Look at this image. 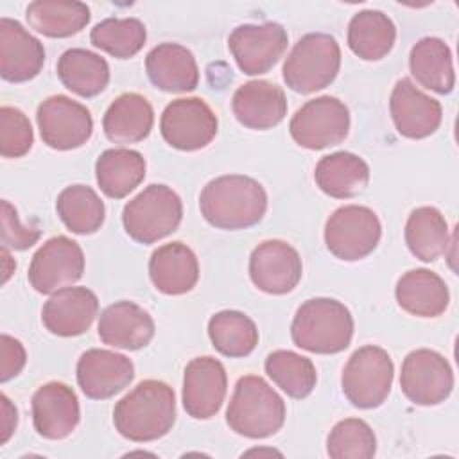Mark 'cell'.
Listing matches in <instances>:
<instances>
[{"label":"cell","instance_id":"6da1fadb","mask_svg":"<svg viewBox=\"0 0 459 459\" xmlns=\"http://www.w3.org/2000/svg\"><path fill=\"white\" fill-rule=\"evenodd\" d=\"M203 217L219 230H244L258 224L267 210L264 186L242 174L219 176L199 195Z\"/></svg>","mask_w":459,"mask_h":459},{"label":"cell","instance_id":"7a4b0ae2","mask_svg":"<svg viewBox=\"0 0 459 459\" xmlns=\"http://www.w3.org/2000/svg\"><path fill=\"white\" fill-rule=\"evenodd\" d=\"M176 421V396L161 380H143L113 409L118 434L134 443H147L169 434Z\"/></svg>","mask_w":459,"mask_h":459},{"label":"cell","instance_id":"3957f363","mask_svg":"<svg viewBox=\"0 0 459 459\" xmlns=\"http://www.w3.org/2000/svg\"><path fill=\"white\" fill-rule=\"evenodd\" d=\"M290 335L298 348L310 353H339L351 342L353 317L348 307L337 299L312 298L298 308Z\"/></svg>","mask_w":459,"mask_h":459},{"label":"cell","instance_id":"277c9868","mask_svg":"<svg viewBox=\"0 0 459 459\" xmlns=\"http://www.w3.org/2000/svg\"><path fill=\"white\" fill-rule=\"evenodd\" d=\"M226 423L240 436L251 439L269 437L285 423V402L262 377H242L235 384Z\"/></svg>","mask_w":459,"mask_h":459},{"label":"cell","instance_id":"5b68a950","mask_svg":"<svg viewBox=\"0 0 459 459\" xmlns=\"http://www.w3.org/2000/svg\"><path fill=\"white\" fill-rule=\"evenodd\" d=\"M341 68V48L325 32L305 34L283 63V81L296 93H314L326 88Z\"/></svg>","mask_w":459,"mask_h":459},{"label":"cell","instance_id":"8992f818","mask_svg":"<svg viewBox=\"0 0 459 459\" xmlns=\"http://www.w3.org/2000/svg\"><path fill=\"white\" fill-rule=\"evenodd\" d=\"M183 219L179 195L167 185H149L122 212L126 233L140 244H154L174 233Z\"/></svg>","mask_w":459,"mask_h":459},{"label":"cell","instance_id":"52a82bcc","mask_svg":"<svg viewBox=\"0 0 459 459\" xmlns=\"http://www.w3.org/2000/svg\"><path fill=\"white\" fill-rule=\"evenodd\" d=\"M394 366L389 353L380 346H362L348 359L341 385L344 396L359 409H375L382 405L393 385Z\"/></svg>","mask_w":459,"mask_h":459},{"label":"cell","instance_id":"ba28073f","mask_svg":"<svg viewBox=\"0 0 459 459\" xmlns=\"http://www.w3.org/2000/svg\"><path fill=\"white\" fill-rule=\"evenodd\" d=\"M382 226L377 213L360 204L337 208L326 221L325 244L328 251L344 262H355L378 246Z\"/></svg>","mask_w":459,"mask_h":459},{"label":"cell","instance_id":"9c48e42d","mask_svg":"<svg viewBox=\"0 0 459 459\" xmlns=\"http://www.w3.org/2000/svg\"><path fill=\"white\" fill-rule=\"evenodd\" d=\"M290 136L299 147L319 151L341 143L350 131V111L335 97L323 95L307 100L290 118Z\"/></svg>","mask_w":459,"mask_h":459},{"label":"cell","instance_id":"30bf717a","mask_svg":"<svg viewBox=\"0 0 459 459\" xmlns=\"http://www.w3.org/2000/svg\"><path fill=\"white\" fill-rule=\"evenodd\" d=\"M84 253L81 246L57 235L48 238L34 253L29 265V283L41 294H54L82 278Z\"/></svg>","mask_w":459,"mask_h":459},{"label":"cell","instance_id":"8fae6325","mask_svg":"<svg viewBox=\"0 0 459 459\" xmlns=\"http://www.w3.org/2000/svg\"><path fill=\"white\" fill-rule=\"evenodd\" d=\"M38 127L43 143L57 151L84 145L93 133V118L86 106L66 97L52 95L38 106Z\"/></svg>","mask_w":459,"mask_h":459},{"label":"cell","instance_id":"7c38bea8","mask_svg":"<svg viewBox=\"0 0 459 459\" xmlns=\"http://www.w3.org/2000/svg\"><path fill=\"white\" fill-rule=\"evenodd\" d=\"M217 117L199 97L176 99L161 113L160 131L163 140L179 151L206 147L217 134Z\"/></svg>","mask_w":459,"mask_h":459},{"label":"cell","instance_id":"4fadbf2b","mask_svg":"<svg viewBox=\"0 0 459 459\" xmlns=\"http://www.w3.org/2000/svg\"><path fill=\"white\" fill-rule=\"evenodd\" d=\"M400 387L416 405H437L454 389V373L448 360L429 348L411 351L402 362Z\"/></svg>","mask_w":459,"mask_h":459},{"label":"cell","instance_id":"5bb4252c","mask_svg":"<svg viewBox=\"0 0 459 459\" xmlns=\"http://www.w3.org/2000/svg\"><path fill=\"white\" fill-rule=\"evenodd\" d=\"M287 30L274 22L246 23L233 29L228 47L238 68L247 75L269 72L287 48Z\"/></svg>","mask_w":459,"mask_h":459},{"label":"cell","instance_id":"9a60e30c","mask_svg":"<svg viewBox=\"0 0 459 459\" xmlns=\"http://www.w3.org/2000/svg\"><path fill=\"white\" fill-rule=\"evenodd\" d=\"M303 274L299 253L283 240H264L249 256L251 281L267 294H287L294 290Z\"/></svg>","mask_w":459,"mask_h":459},{"label":"cell","instance_id":"2e32d148","mask_svg":"<svg viewBox=\"0 0 459 459\" xmlns=\"http://www.w3.org/2000/svg\"><path fill=\"white\" fill-rule=\"evenodd\" d=\"M228 389L226 369L213 357L192 359L183 375V407L195 420H208L222 407Z\"/></svg>","mask_w":459,"mask_h":459},{"label":"cell","instance_id":"e0dca14e","mask_svg":"<svg viewBox=\"0 0 459 459\" xmlns=\"http://www.w3.org/2000/svg\"><path fill=\"white\" fill-rule=\"evenodd\" d=\"M134 378L129 357L109 350H86L77 362V384L91 400H106L126 389Z\"/></svg>","mask_w":459,"mask_h":459},{"label":"cell","instance_id":"ac0fdd59","mask_svg":"<svg viewBox=\"0 0 459 459\" xmlns=\"http://www.w3.org/2000/svg\"><path fill=\"white\" fill-rule=\"evenodd\" d=\"M389 111L396 131L412 140L427 138L441 124V104L418 90L411 79H400L389 99Z\"/></svg>","mask_w":459,"mask_h":459},{"label":"cell","instance_id":"d6986e66","mask_svg":"<svg viewBox=\"0 0 459 459\" xmlns=\"http://www.w3.org/2000/svg\"><path fill=\"white\" fill-rule=\"evenodd\" d=\"M30 407L34 429L47 439L68 437L81 420L77 394L63 382L39 385L32 394Z\"/></svg>","mask_w":459,"mask_h":459},{"label":"cell","instance_id":"ffe728a7","mask_svg":"<svg viewBox=\"0 0 459 459\" xmlns=\"http://www.w3.org/2000/svg\"><path fill=\"white\" fill-rule=\"evenodd\" d=\"M99 312V299L86 287H65L54 292L43 305L41 321L45 328L59 337L84 333Z\"/></svg>","mask_w":459,"mask_h":459},{"label":"cell","instance_id":"44dd1931","mask_svg":"<svg viewBox=\"0 0 459 459\" xmlns=\"http://www.w3.org/2000/svg\"><path fill=\"white\" fill-rule=\"evenodd\" d=\"M45 63V48L38 38L11 18L0 20V74L9 82L34 79Z\"/></svg>","mask_w":459,"mask_h":459},{"label":"cell","instance_id":"7402d4cb","mask_svg":"<svg viewBox=\"0 0 459 459\" xmlns=\"http://www.w3.org/2000/svg\"><path fill=\"white\" fill-rule=\"evenodd\" d=\"M231 109L244 127L264 131L285 118L287 99L283 90L269 81H249L233 93Z\"/></svg>","mask_w":459,"mask_h":459},{"label":"cell","instance_id":"603a6c76","mask_svg":"<svg viewBox=\"0 0 459 459\" xmlns=\"http://www.w3.org/2000/svg\"><path fill=\"white\" fill-rule=\"evenodd\" d=\"M97 332L100 341L108 346L140 350L154 337V321L140 305L133 301H117L100 314Z\"/></svg>","mask_w":459,"mask_h":459},{"label":"cell","instance_id":"cb8c5ba5","mask_svg":"<svg viewBox=\"0 0 459 459\" xmlns=\"http://www.w3.org/2000/svg\"><path fill=\"white\" fill-rule=\"evenodd\" d=\"M149 276L154 289L167 296L186 294L199 280L197 256L183 242L160 246L151 255Z\"/></svg>","mask_w":459,"mask_h":459},{"label":"cell","instance_id":"d4e9b609","mask_svg":"<svg viewBox=\"0 0 459 459\" xmlns=\"http://www.w3.org/2000/svg\"><path fill=\"white\" fill-rule=\"evenodd\" d=\"M149 81L169 93H185L195 90L199 68L194 54L178 43H160L145 57Z\"/></svg>","mask_w":459,"mask_h":459},{"label":"cell","instance_id":"484cf974","mask_svg":"<svg viewBox=\"0 0 459 459\" xmlns=\"http://www.w3.org/2000/svg\"><path fill=\"white\" fill-rule=\"evenodd\" d=\"M394 296L398 305L416 317H437L450 303L445 280L430 269H412L402 274Z\"/></svg>","mask_w":459,"mask_h":459},{"label":"cell","instance_id":"4316f807","mask_svg":"<svg viewBox=\"0 0 459 459\" xmlns=\"http://www.w3.org/2000/svg\"><path fill=\"white\" fill-rule=\"evenodd\" d=\"M154 122L151 102L140 93L118 95L104 113L102 129L113 143H136L149 136Z\"/></svg>","mask_w":459,"mask_h":459},{"label":"cell","instance_id":"83f0119b","mask_svg":"<svg viewBox=\"0 0 459 459\" xmlns=\"http://www.w3.org/2000/svg\"><path fill=\"white\" fill-rule=\"evenodd\" d=\"M316 185L330 197L348 199L360 194L369 181L368 163L346 151L323 156L314 170Z\"/></svg>","mask_w":459,"mask_h":459},{"label":"cell","instance_id":"f1b7e54d","mask_svg":"<svg viewBox=\"0 0 459 459\" xmlns=\"http://www.w3.org/2000/svg\"><path fill=\"white\" fill-rule=\"evenodd\" d=\"M409 68L418 84L439 95H446L455 86L452 52L439 38H421L409 54Z\"/></svg>","mask_w":459,"mask_h":459},{"label":"cell","instance_id":"f546056e","mask_svg":"<svg viewBox=\"0 0 459 459\" xmlns=\"http://www.w3.org/2000/svg\"><path fill=\"white\" fill-rule=\"evenodd\" d=\"M95 178L108 197L122 199L143 181L145 160L133 149H108L95 161Z\"/></svg>","mask_w":459,"mask_h":459},{"label":"cell","instance_id":"4dcf8cb0","mask_svg":"<svg viewBox=\"0 0 459 459\" xmlns=\"http://www.w3.org/2000/svg\"><path fill=\"white\" fill-rule=\"evenodd\" d=\"M29 25L48 38H68L90 23V7L77 0H36L27 7Z\"/></svg>","mask_w":459,"mask_h":459},{"label":"cell","instance_id":"1f68e13d","mask_svg":"<svg viewBox=\"0 0 459 459\" xmlns=\"http://www.w3.org/2000/svg\"><path fill=\"white\" fill-rule=\"evenodd\" d=\"M57 77L65 88L79 97H95L109 82V66L104 57L86 48H70L57 61Z\"/></svg>","mask_w":459,"mask_h":459},{"label":"cell","instance_id":"d6a6232c","mask_svg":"<svg viewBox=\"0 0 459 459\" xmlns=\"http://www.w3.org/2000/svg\"><path fill=\"white\" fill-rule=\"evenodd\" d=\"M396 39L393 20L382 11L366 9L350 20L348 47L364 61H378L385 57Z\"/></svg>","mask_w":459,"mask_h":459},{"label":"cell","instance_id":"836d02e7","mask_svg":"<svg viewBox=\"0 0 459 459\" xmlns=\"http://www.w3.org/2000/svg\"><path fill=\"white\" fill-rule=\"evenodd\" d=\"M405 242L421 262H434L450 246L445 215L434 206H420L411 212L405 224Z\"/></svg>","mask_w":459,"mask_h":459},{"label":"cell","instance_id":"e575fe53","mask_svg":"<svg viewBox=\"0 0 459 459\" xmlns=\"http://www.w3.org/2000/svg\"><path fill=\"white\" fill-rule=\"evenodd\" d=\"M56 210L63 224L77 235H90L104 222V203L91 186L72 185L61 190Z\"/></svg>","mask_w":459,"mask_h":459},{"label":"cell","instance_id":"d590c367","mask_svg":"<svg viewBox=\"0 0 459 459\" xmlns=\"http://www.w3.org/2000/svg\"><path fill=\"white\" fill-rule=\"evenodd\" d=\"M208 335L213 348L226 357H246L258 344L255 321L238 310H222L210 317Z\"/></svg>","mask_w":459,"mask_h":459},{"label":"cell","instance_id":"8d00e7d4","mask_svg":"<svg viewBox=\"0 0 459 459\" xmlns=\"http://www.w3.org/2000/svg\"><path fill=\"white\" fill-rule=\"evenodd\" d=\"M265 373L290 398L308 396L317 382V371L310 359L290 351L276 350L265 359Z\"/></svg>","mask_w":459,"mask_h":459},{"label":"cell","instance_id":"74e56055","mask_svg":"<svg viewBox=\"0 0 459 459\" xmlns=\"http://www.w3.org/2000/svg\"><path fill=\"white\" fill-rule=\"evenodd\" d=\"M145 39L147 30L138 18H106L90 32L93 47L118 59H127L138 54L145 45Z\"/></svg>","mask_w":459,"mask_h":459},{"label":"cell","instance_id":"f35d334b","mask_svg":"<svg viewBox=\"0 0 459 459\" xmlns=\"http://www.w3.org/2000/svg\"><path fill=\"white\" fill-rule=\"evenodd\" d=\"M375 452V432L359 418L341 420L333 425L326 439V454L333 459H371Z\"/></svg>","mask_w":459,"mask_h":459},{"label":"cell","instance_id":"ab89813d","mask_svg":"<svg viewBox=\"0 0 459 459\" xmlns=\"http://www.w3.org/2000/svg\"><path fill=\"white\" fill-rule=\"evenodd\" d=\"M34 143V133L27 115L13 106L0 108V154L22 158Z\"/></svg>","mask_w":459,"mask_h":459},{"label":"cell","instance_id":"60d3db41","mask_svg":"<svg viewBox=\"0 0 459 459\" xmlns=\"http://www.w3.org/2000/svg\"><path fill=\"white\" fill-rule=\"evenodd\" d=\"M0 224H2V247L7 249H29L34 246L41 235L38 228L25 226L20 222L16 208L4 199L2 201V212H0Z\"/></svg>","mask_w":459,"mask_h":459},{"label":"cell","instance_id":"b9f144b4","mask_svg":"<svg viewBox=\"0 0 459 459\" xmlns=\"http://www.w3.org/2000/svg\"><path fill=\"white\" fill-rule=\"evenodd\" d=\"M0 350H2L0 380L7 382V380L14 378L23 369V366L27 362V353H25L23 344L7 333H2V337H0Z\"/></svg>","mask_w":459,"mask_h":459},{"label":"cell","instance_id":"7bdbcfd3","mask_svg":"<svg viewBox=\"0 0 459 459\" xmlns=\"http://www.w3.org/2000/svg\"><path fill=\"white\" fill-rule=\"evenodd\" d=\"M0 405H2V423H0L2 436H0V443L4 445V443H7V439L13 436L14 429H16L18 411H16V407L11 403V400L5 394L0 396Z\"/></svg>","mask_w":459,"mask_h":459},{"label":"cell","instance_id":"ee69618b","mask_svg":"<svg viewBox=\"0 0 459 459\" xmlns=\"http://www.w3.org/2000/svg\"><path fill=\"white\" fill-rule=\"evenodd\" d=\"M0 255H2V273H4V278H2V283H5L7 280H9V276H11V273L16 269V264H14V260L11 258V255H9V249L7 247H2V251H0Z\"/></svg>","mask_w":459,"mask_h":459}]
</instances>
